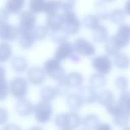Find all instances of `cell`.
<instances>
[{
  "instance_id": "26",
  "label": "cell",
  "mask_w": 130,
  "mask_h": 130,
  "mask_svg": "<svg viewBox=\"0 0 130 130\" xmlns=\"http://www.w3.org/2000/svg\"><path fill=\"white\" fill-rule=\"evenodd\" d=\"M117 102L123 112L130 115V91H122Z\"/></svg>"
},
{
  "instance_id": "18",
  "label": "cell",
  "mask_w": 130,
  "mask_h": 130,
  "mask_svg": "<svg viewBox=\"0 0 130 130\" xmlns=\"http://www.w3.org/2000/svg\"><path fill=\"white\" fill-rule=\"evenodd\" d=\"M46 26L49 31H55L63 28V20L61 15L55 14L47 16L46 21Z\"/></svg>"
},
{
  "instance_id": "36",
  "label": "cell",
  "mask_w": 130,
  "mask_h": 130,
  "mask_svg": "<svg viewBox=\"0 0 130 130\" xmlns=\"http://www.w3.org/2000/svg\"><path fill=\"white\" fill-rule=\"evenodd\" d=\"M69 35L66 31L64 28L50 31V37L52 40L56 43H61L67 41Z\"/></svg>"
},
{
  "instance_id": "22",
  "label": "cell",
  "mask_w": 130,
  "mask_h": 130,
  "mask_svg": "<svg viewBox=\"0 0 130 130\" xmlns=\"http://www.w3.org/2000/svg\"><path fill=\"white\" fill-rule=\"evenodd\" d=\"M5 68L0 65V101L5 100L10 92L9 85L6 80Z\"/></svg>"
},
{
  "instance_id": "45",
  "label": "cell",
  "mask_w": 130,
  "mask_h": 130,
  "mask_svg": "<svg viewBox=\"0 0 130 130\" xmlns=\"http://www.w3.org/2000/svg\"><path fill=\"white\" fill-rule=\"evenodd\" d=\"M96 130H112V127L108 123H102L100 124Z\"/></svg>"
},
{
  "instance_id": "23",
  "label": "cell",
  "mask_w": 130,
  "mask_h": 130,
  "mask_svg": "<svg viewBox=\"0 0 130 130\" xmlns=\"http://www.w3.org/2000/svg\"><path fill=\"white\" fill-rule=\"evenodd\" d=\"M89 86L95 89L103 88L107 84V79L105 75L98 73L92 74L89 79Z\"/></svg>"
},
{
  "instance_id": "29",
  "label": "cell",
  "mask_w": 130,
  "mask_h": 130,
  "mask_svg": "<svg viewBox=\"0 0 130 130\" xmlns=\"http://www.w3.org/2000/svg\"><path fill=\"white\" fill-rule=\"evenodd\" d=\"M13 50L11 46L7 42L0 43V63L7 61L12 56Z\"/></svg>"
},
{
  "instance_id": "40",
  "label": "cell",
  "mask_w": 130,
  "mask_h": 130,
  "mask_svg": "<svg viewBox=\"0 0 130 130\" xmlns=\"http://www.w3.org/2000/svg\"><path fill=\"white\" fill-rule=\"evenodd\" d=\"M63 79L58 81V83L55 88L57 95L64 96L68 94L69 88L66 84Z\"/></svg>"
},
{
  "instance_id": "1",
  "label": "cell",
  "mask_w": 130,
  "mask_h": 130,
  "mask_svg": "<svg viewBox=\"0 0 130 130\" xmlns=\"http://www.w3.org/2000/svg\"><path fill=\"white\" fill-rule=\"evenodd\" d=\"M82 119L79 113L72 111L56 115L54 119V124L61 129L74 130L82 124Z\"/></svg>"
},
{
  "instance_id": "14",
  "label": "cell",
  "mask_w": 130,
  "mask_h": 130,
  "mask_svg": "<svg viewBox=\"0 0 130 130\" xmlns=\"http://www.w3.org/2000/svg\"><path fill=\"white\" fill-rule=\"evenodd\" d=\"M34 106L31 102L25 98L19 99L16 104V111L21 116L27 117L34 112Z\"/></svg>"
},
{
  "instance_id": "17",
  "label": "cell",
  "mask_w": 130,
  "mask_h": 130,
  "mask_svg": "<svg viewBox=\"0 0 130 130\" xmlns=\"http://www.w3.org/2000/svg\"><path fill=\"white\" fill-rule=\"evenodd\" d=\"M100 124L99 117L95 114L86 115L82 121L83 130H96Z\"/></svg>"
},
{
  "instance_id": "5",
  "label": "cell",
  "mask_w": 130,
  "mask_h": 130,
  "mask_svg": "<svg viewBox=\"0 0 130 130\" xmlns=\"http://www.w3.org/2000/svg\"><path fill=\"white\" fill-rule=\"evenodd\" d=\"M34 112L37 122L45 123L49 121L52 116L53 107L49 102L41 101L35 105Z\"/></svg>"
},
{
  "instance_id": "9",
  "label": "cell",
  "mask_w": 130,
  "mask_h": 130,
  "mask_svg": "<svg viewBox=\"0 0 130 130\" xmlns=\"http://www.w3.org/2000/svg\"><path fill=\"white\" fill-rule=\"evenodd\" d=\"M19 35V27L7 22L0 24V40L4 42H12L17 39Z\"/></svg>"
},
{
  "instance_id": "34",
  "label": "cell",
  "mask_w": 130,
  "mask_h": 130,
  "mask_svg": "<svg viewBox=\"0 0 130 130\" xmlns=\"http://www.w3.org/2000/svg\"><path fill=\"white\" fill-rule=\"evenodd\" d=\"M83 23L86 28L93 30L100 25V19L96 15L90 14L83 18Z\"/></svg>"
},
{
  "instance_id": "51",
  "label": "cell",
  "mask_w": 130,
  "mask_h": 130,
  "mask_svg": "<svg viewBox=\"0 0 130 130\" xmlns=\"http://www.w3.org/2000/svg\"><path fill=\"white\" fill-rule=\"evenodd\" d=\"M61 130H71V129H66V128H64V129H61Z\"/></svg>"
},
{
  "instance_id": "8",
  "label": "cell",
  "mask_w": 130,
  "mask_h": 130,
  "mask_svg": "<svg viewBox=\"0 0 130 130\" xmlns=\"http://www.w3.org/2000/svg\"><path fill=\"white\" fill-rule=\"evenodd\" d=\"M113 36L120 49L125 48L130 43V25L126 24H121Z\"/></svg>"
},
{
  "instance_id": "28",
  "label": "cell",
  "mask_w": 130,
  "mask_h": 130,
  "mask_svg": "<svg viewBox=\"0 0 130 130\" xmlns=\"http://www.w3.org/2000/svg\"><path fill=\"white\" fill-rule=\"evenodd\" d=\"M108 37V31L107 27L103 25H100L93 30L92 34L93 40L98 43L104 42Z\"/></svg>"
},
{
  "instance_id": "12",
  "label": "cell",
  "mask_w": 130,
  "mask_h": 130,
  "mask_svg": "<svg viewBox=\"0 0 130 130\" xmlns=\"http://www.w3.org/2000/svg\"><path fill=\"white\" fill-rule=\"evenodd\" d=\"M74 52L73 44L66 41L59 43L55 51L54 58L61 62L70 58Z\"/></svg>"
},
{
  "instance_id": "37",
  "label": "cell",
  "mask_w": 130,
  "mask_h": 130,
  "mask_svg": "<svg viewBox=\"0 0 130 130\" xmlns=\"http://www.w3.org/2000/svg\"><path fill=\"white\" fill-rule=\"evenodd\" d=\"M49 29L46 26L39 25L35 26L31 30L35 40L45 39L49 34Z\"/></svg>"
},
{
  "instance_id": "50",
  "label": "cell",
  "mask_w": 130,
  "mask_h": 130,
  "mask_svg": "<svg viewBox=\"0 0 130 130\" xmlns=\"http://www.w3.org/2000/svg\"><path fill=\"white\" fill-rule=\"evenodd\" d=\"M123 130H130V126H126L123 128Z\"/></svg>"
},
{
  "instance_id": "27",
  "label": "cell",
  "mask_w": 130,
  "mask_h": 130,
  "mask_svg": "<svg viewBox=\"0 0 130 130\" xmlns=\"http://www.w3.org/2000/svg\"><path fill=\"white\" fill-rule=\"evenodd\" d=\"M104 49L108 56H115L119 53L120 49L116 44L113 36L108 37L104 41Z\"/></svg>"
},
{
  "instance_id": "39",
  "label": "cell",
  "mask_w": 130,
  "mask_h": 130,
  "mask_svg": "<svg viewBox=\"0 0 130 130\" xmlns=\"http://www.w3.org/2000/svg\"><path fill=\"white\" fill-rule=\"evenodd\" d=\"M114 85L118 90L121 91H125L128 86V79L123 75L118 76L114 81Z\"/></svg>"
},
{
  "instance_id": "32",
  "label": "cell",
  "mask_w": 130,
  "mask_h": 130,
  "mask_svg": "<svg viewBox=\"0 0 130 130\" xmlns=\"http://www.w3.org/2000/svg\"><path fill=\"white\" fill-rule=\"evenodd\" d=\"M114 124L117 127L124 128L127 126L130 121V115L121 112L113 116Z\"/></svg>"
},
{
  "instance_id": "11",
  "label": "cell",
  "mask_w": 130,
  "mask_h": 130,
  "mask_svg": "<svg viewBox=\"0 0 130 130\" xmlns=\"http://www.w3.org/2000/svg\"><path fill=\"white\" fill-rule=\"evenodd\" d=\"M27 79L35 86L42 85L46 79V74L43 68L35 66L30 68L27 71Z\"/></svg>"
},
{
  "instance_id": "35",
  "label": "cell",
  "mask_w": 130,
  "mask_h": 130,
  "mask_svg": "<svg viewBox=\"0 0 130 130\" xmlns=\"http://www.w3.org/2000/svg\"><path fill=\"white\" fill-rule=\"evenodd\" d=\"M96 15L99 17L100 20H106L109 18V13L106 8L104 3L102 1H98L94 5Z\"/></svg>"
},
{
  "instance_id": "13",
  "label": "cell",
  "mask_w": 130,
  "mask_h": 130,
  "mask_svg": "<svg viewBox=\"0 0 130 130\" xmlns=\"http://www.w3.org/2000/svg\"><path fill=\"white\" fill-rule=\"evenodd\" d=\"M78 91L84 104H92L97 101L98 93L90 86H81L78 88Z\"/></svg>"
},
{
  "instance_id": "19",
  "label": "cell",
  "mask_w": 130,
  "mask_h": 130,
  "mask_svg": "<svg viewBox=\"0 0 130 130\" xmlns=\"http://www.w3.org/2000/svg\"><path fill=\"white\" fill-rule=\"evenodd\" d=\"M18 38L19 45L23 49H30L36 41L31 31H20Z\"/></svg>"
},
{
  "instance_id": "20",
  "label": "cell",
  "mask_w": 130,
  "mask_h": 130,
  "mask_svg": "<svg viewBox=\"0 0 130 130\" xmlns=\"http://www.w3.org/2000/svg\"><path fill=\"white\" fill-rule=\"evenodd\" d=\"M97 102L105 107L114 103L116 101L113 92L109 89L102 90L98 93Z\"/></svg>"
},
{
  "instance_id": "38",
  "label": "cell",
  "mask_w": 130,
  "mask_h": 130,
  "mask_svg": "<svg viewBox=\"0 0 130 130\" xmlns=\"http://www.w3.org/2000/svg\"><path fill=\"white\" fill-rule=\"evenodd\" d=\"M45 3V0H30L29 2L30 11L34 14H38L43 12Z\"/></svg>"
},
{
  "instance_id": "2",
  "label": "cell",
  "mask_w": 130,
  "mask_h": 130,
  "mask_svg": "<svg viewBox=\"0 0 130 130\" xmlns=\"http://www.w3.org/2000/svg\"><path fill=\"white\" fill-rule=\"evenodd\" d=\"M43 68L46 75L53 80L59 81L66 75L65 70L60 62L54 57L47 59L44 63Z\"/></svg>"
},
{
  "instance_id": "31",
  "label": "cell",
  "mask_w": 130,
  "mask_h": 130,
  "mask_svg": "<svg viewBox=\"0 0 130 130\" xmlns=\"http://www.w3.org/2000/svg\"><path fill=\"white\" fill-rule=\"evenodd\" d=\"M126 15L124 10L117 8L113 10L109 13V19L112 23L116 24H119L124 21Z\"/></svg>"
},
{
  "instance_id": "43",
  "label": "cell",
  "mask_w": 130,
  "mask_h": 130,
  "mask_svg": "<svg viewBox=\"0 0 130 130\" xmlns=\"http://www.w3.org/2000/svg\"><path fill=\"white\" fill-rule=\"evenodd\" d=\"M9 13L5 9H0V24L7 22L9 18Z\"/></svg>"
},
{
  "instance_id": "7",
  "label": "cell",
  "mask_w": 130,
  "mask_h": 130,
  "mask_svg": "<svg viewBox=\"0 0 130 130\" xmlns=\"http://www.w3.org/2000/svg\"><path fill=\"white\" fill-rule=\"evenodd\" d=\"M73 44L74 52L79 55L89 57L94 55L96 52L94 45L83 38L77 39Z\"/></svg>"
},
{
  "instance_id": "48",
  "label": "cell",
  "mask_w": 130,
  "mask_h": 130,
  "mask_svg": "<svg viewBox=\"0 0 130 130\" xmlns=\"http://www.w3.org/2000/svg\"><path fill=\"white\" fill-rule=\"evenodd\" d=\"M28 130H43L42 127L39 126H34L32 127H31Z\"/></svg>"
},
{
  "instance_id": "44",
  "label": "cell",
  "mask_w": 130,
  "mask_h": 130,
  "mask_svg": "<svg viewBox=\"0 0 130 130\" xmlns=\"http://www.w3.org/2000/svg\"><path fill=\"white\" fill-rule=\"evenodd\" d=\"M3 130H22L20 126L14 123L7 124L3 128Z\"/></svg>"
},
{
  "instance_id": "25",
  "label": "cell",
  "mask_w": 130,
  "mask_h": 130,
  "mask_svg": "<svg viewBox=\"0 0 130 130\" xmlns=\"http://www.w3.org/2000/svg\"><path fill=\"white\" fill-rule=\"evenodd\" d=\"M25 0H7L5 5V10L9 14L20 13L25 5Z\"/></svg>"
},
{
  "instance_id": "30",
  "label": "cell",
  "mask_w": 130,
  "mask_h": 130,
  "mask_svg": "<svg viewBox=\"0 0 130 130\" xmlns=\"http://www.w3.org/2000/svg\"><path fill=\"white\" fill-rule=\"evenodd\" d=\"M40 95L42 101L49 103L55 98L57 94L55 88L48 85L44 86L41 89Z\"/></svg>"
},
{
  "instance_id": "16",
  "label": "cell",
  "mask_w": 130,
  "mask_h": 130,
  "mask_svg": "<svg viewBox=\"0 0 130 130\" xmlns=\"http://www.w3.org/2000/svg\"><path fill=\"white\" fill-rule=\"evenodd\" d=\"M66 103L69 108L73 111H77L83 106L84 102L77 92H72L67 95Z\"/></svg>"
},
{
  "instance_id": "15",
  "label": "cell",
  "mask_w": 130,
  "mask_h": 130,
  "mask_svg": "<svg viewBox=\"0 0 130 130\" xmlns=\"http://www.w3.org/2000/svg\"><path fill=\"white\" fill-rule=\"evenodd\" d=\"M64 81L69 88H79L82 86L84 79L82 75L77 72H72L66 75Z\"/></svg>"
},
{
  "instance_id": "6",
  "label": "cell",
  "mask_w": 130,
  "mask_h": 130,
  "mask_svg": "<svg viewBox=\"0 0 130 130\" xmlns=\"http://www.w3.org/2000/svg\"><path fill=\"white\" fill-rule=\"evenodd\" d=\"M91 66L97 73L103 75L109 74L112 70L113 64L108 55H99L91 60Z\"/></svg>"
},
{
  "instance_id": "33",
  "label": "cell",
  "mask_w": 130,
  "mask_h": 130,
  "mask_svg": "<svg viewBox=\"0 0 130 130\" xmlns=\"http://www.w3.org/2000/svg\"><path fill=\"white\" fill-rule=\"evenodd\" d=\"M60 9L57 0H48L46 1L43 12L47 16L57 14Z\"/></svg>"
},
{
  "instance_id": "4",
  "label": "cell",
  "mask_w": 130,
  "mask_h": 130,
  "mask_svg": "<svg viewBox=\"0 0 130 130\" xmlns=\"http://www.w3.org/2000/svg\"><path fill=\"white\" fill-rule=\"evenodd\" d=\"M63 28L69 35L77 34L80 30L81 22L73 10L64 11L62 14Z\"/></svg>"
},
{
  "instance_id": "42",
  "label": "cell",
  "mask_w": 130,
  "mask_h": 130,
  "mask_svg": "<svg viewBox=\"0 0 130 130\" xmlns=\"http://www.w3.org/2000/svg\"><path fill=\"white\" fill-rule=\"evenodd\" d=\"M8 119V112L3 107H0V125H3L7 122Z\"/></svg>"
},
{
  "instance_id": "46",
  "label": "cell",
  "mask_w": 130,
  "mask_h": 130,
  "mask_svg": "<svg viewBox=\"0 0 130 130\" xmlns=\"http://www.w3.org/2000/svg\"><path fill=\"white\" fill-rule=\"evenodd\" d=\"M126 14L130 15V0H126L123 9Z\"/></svg>"
},
{
  "instance_id": "47",
  "label": "cell",
  "mask_w": 130,
  "mask_h": 130,
  "mask_svg": "<svg viewBox=\"0 0 130 130\" xmlns=\"http://www.w3.org/2000/svg\"><path fill=\"white\" fill-rule=\"evenodd\" d=\"M70 58L74 62H78L80 60V57L79 55L75 52L74 53Z\"/></svg>"
},
{
  "instance_id": "21",
  "label": "cell",
  "mask_w": 130,
  "mask_h": 130,
  "mask_svg": "<svg viewBox=\"0 0 130 130\" xmlns=\"http://www.w3.org/2000/svg\"><path fill=\"white\" fill-rule=\"evenodd\" d=\"M11 65L15 72L21 74L25 72L27 70L28 63L26 58L23 56L18 55L12 59Z\"/></svg>"
},
{
  "instance_id": "49",
  "label": "cell",
  "mask_w": 130,
  "mask_h": 130,
  "mask_svg": "<svg viewBox=\"0 0 130 130\" xmlns=\"http://www.w3.org/2000/svg\"><path fill=\"white\" fill-rule=\"evenodd\" d=\"M115 0H101V1H102V2L104 3H111L113 2L114 1H115Z\"/></svg>"
},
{
  "instance_id": "10",
  "label": "cell",
  "mask_w": 130,
  "mask_h": 130,
  "mask_svg": "<svg viewBox=\"0 0 130 130\" xmlns=\"http://www.w3.org/2000/svg\"><path fill=\"white\" fill-rule=\"evenodd\" d=\"M18 19L20 31H31L35 27L37 19L35 14L30 11L19 13Z\"/></svg>"
},
{
  "instance_id": "41",
  "label": "cell",
  "mask_w": 130,
  "mask_h": 130,
  "mask_svg": "<svg viewBox=\"0 0 130 130\" xmlns=\"http://www.w3.org/2000/svg\"><path fill=\"white\" fill-rule=\"evenodd\" d=\"M59 7L63 11L73 10L75 6L76 0H57Z\"/></svg>"
},
{
  "instance_id": "24",
  "label": "cell",
  "mask_w": 130,
  "mask_h": 130,
  "mask_svg": "<svg viewBox=\"0 0 130 130\" xmlns=\"http://www.w3.org/2000/svg\"><path fill=\"white\" fill-rule=\"evenodd\" d=\"M114 64L119 70H126L130 67V58L126 54L119 52L114 56Z\"/></svg>"
},
{
  "instance_id": "3",
  "label": "cell",
  "mask_w": 130,
  "mask_h": 130,
  "mask_svg": "<svg viewBox=\"0 0 130 130\" xmlns=\"http://www.w3.org/2000/svg\"><path fill=\"white\" fill-rule=\"evenodd\" d=\"M11 95L18 100L24 98L28 91L27 80L22 77H17L12 79L9 84Z\"/></svg>"
}]
</instances>
